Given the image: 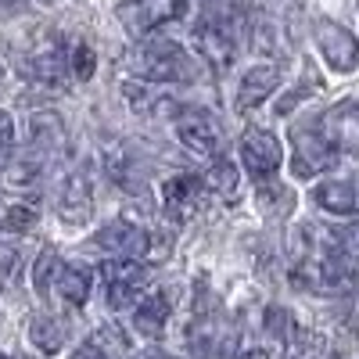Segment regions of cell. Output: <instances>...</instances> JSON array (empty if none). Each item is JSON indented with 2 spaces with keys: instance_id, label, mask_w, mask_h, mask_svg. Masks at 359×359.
Returning <instances> with one entry per match:
<instances>
[{
  "instance_id": "obj_1",
  "label": "cell",
  "mask_w": 359,
  "mask_h": 359,
  "mask_svg": "<svg viewBox=\"0 0 359 359\" xmlns=\"http://www.w3.org/2000/svg\"><path fill=\"white\" fill-rule=\"evenodd\" d=\"M130 69L144 83H191V79H198L194 57L172 40H144L130 54Z\"/></svg>"
},
{
  "instance_id": "obj_2",
  "label": "cell",
  "mask_w": 359,
  "mask_h": 359,
  "mask_svg": "<svg viewBox=\"0 0 359 359\" xmlns=\"http://www.w3.org/2000/svg\"><path fill=\"white\" fill-rule=\"evenodd\" d=\"M36 291L47 298L54 294L57 302H65L72 309H79L90 294V273L83 266H72V262H62L57 255L43 252V259L36 262Z\"/></svg>"
},
{
  "instance_id": "obj_3",
  "label": "cell",
  "mask_w": 359,
  "mask_h": 359,
  "mask_svg": "<svg viewBox=\"0 0 359 359\" xmlns=\"http://www.w3.org/2000/svg\"><path fill=\"white\" fill-rule=\"evenodd\" d=\"M294 284L316 294H338L352 284V262L341 259L334 248L320 245L316 255L302 259V266L294 269Z\"/></svg>"
},
{
  "instance_id": "obj_4",
  "label": "cell",
  "mask_w": 359,
  "mask_h": 359,
  "mask_svg": "<svg viewBox=\"0 0 359 359\" xmlns=\"http://www.w3.org/2000/svg\"><path fill=\"white\" fill-rule=\"evenodd\" d=\"M101 277L108 287V302L115 309H137L144 302L140 294L151 284V269L140 266L137 259H115V262L101 266Z\"/></svg>"
},
{
  "instance_id": "obj_5",
  "label": "cell",
  "mask_w": 359,
  "mask_h": 359,
  "mask_svg": "<svg viewBox=\"0 0 359 359\" xmlns=\"http://www.w3.org/2000/svg\"><path fill=\"white\" fill-rule=\"evenodd\" d=\"M291 144H294V158H291V172L298 180H309L323 169H331L338 162V151L331 147V140L323 137L320 123L309 126H294L291 130Z\"/></svg>"
},
{
  "instance_id": "obj_6",
  "label": "cell",
  "mask_w": 359,
  "mask_h": 359,
  "mask_svg": "<svg viewBox=\"0 0 359 359\" xmlns=\"http://www.w3.org/2000/svg\"><path fill=\"white\" fill-rule=\"evenodd\" d=\"M233 323L216 309V313H198L194 323L187 327V348L194 359H226L233 348Z\"/></svg>"
},
{
  "instance_id": "obj_7",
  "label": "cell",
  "mask_w": 359,
  "mask_h": 359,
  "mask_svg": "<svg viewBox=\"0 0 359 359\" xmlns=\"http://www.w3.org/2000/svg\"><path fill=\"white\" fill-rule=\"evenodd\" d=\"M313 36H316V47L323 54V62L331 65L334 72H352L359 65V40L348 33L345 25H338L331 18H320L313 25Z\"/></svg>"
},
{
  "instance_id": "obj_8",
  "label": "cell",
  "mask_w": 359,
  "mask_h": 359,
  "mask_svg": "<svg viewBox=\"0 0 359 359\" xmlns=\"http://www.w3.org/2000/svg\"><path fill=\"white\" fill-rule=\"evenodd\" d=\"M180 11H184V0H126V4H118L115 15H118L126 33L147 36L151 29L172 22Z\"/></svg>"
},
{
  "instance_id": "obj_9",
  "label": "cell",
  "mask_w": 359,
  "mask_h": 359,
  "mask_svg": "<svg viewBox=\"0 0 359 359\" xmlns=\"http://www.w3.org/2000/svg\"><path fill=\"white\" fill-rule=\"evenodd\" d=\"M176 137L180 144L194 155H212L216 147L223 144V126L212 111H201V108H187L180 111L176 118Z\"/></svg>"
},
{
  "instance_id": "obj_10",
  "label": "cell",
  "mask_w": 359,
  "mask_h": 359,
  "mask_svg": "<svg viewBox=\"0 0 359 359\" xmlns=\"http://www.w3.org/2000/svg\"><path fill=\"white\" fill-rule=\"evenodd\" d=\"M320 130L338 155H359V104L341 101L320 115Z\"/></svg>"
},
{
  "instance_id": "obj_11",
  "label": "cell",
  "mask_w": 359,
  "mask_h": 359,
  "mask_svg": "<svg viewBox=\"0 0 359 359\" xmlns=\"http://www.w3.org/2000/svg\"><path fill=\"white\" fill-rule=\"evenodd\" d=\"M25 72L33 76L36 83H47V86H62L65 76H72V47H62V40H47L40 43L25 62Z\"/></svg>"
},
{
  "instance_id": "obj_12",
  "label": "cell",
  "mask_w": 359,
  "mask_h": 359,
  "mask_svg": "<svg viewBox=\"0 0 359 359\" xmlns=\"http://www.w3.org/2000/svg\"><path fill=\"white\" fill-rule=\"evenodd\" d=\"M280 158H284V151H280V140L273 133L255 130L241 140V162H245V172L252 180H269L280 169Z\"/></svg>"
},
{
  "instance_id": "obj_13",
  "label": "cell",
  "mask_w": 359,
  "mask_h": 359,
  "mask_svg": "<svg viewBox=\"0 0 359 359\" xmlns=\"http://www.w3.org/2000/svg\"><path fill=\"white\" fill-rule=\"evenodd\" d=\"M194 47L201 50V57H205L212 69H226V65L233 62V50H237L233 33H230V25H226L223 18H205V22H198V25H194Z\"/></svg>"
},
{
  "instance_id": "obj_14",
  "label": "cell",
  "mask_w": 359,
  "mask_h": 359,
  "mask_svg": "<svg viewBox=\"0 0 359 359\" xmlns=\"http://www.w3.org/2000/svg\"><path fill=\"white\" fill-rule=\"evenodd\" d=\"M94 245L118 255V259H140V255H147V248H151V233H147L144 226H137V223H108L104 230H97Z\"/></svg>"
},
{
  "instance_id": "obj_15",
  "label": "cell",
  "mask_w": 359,
  "mask_h": 359,
  "mask_svg": "<svg viewBox=\"0 0 359 359\" xmlns=\"http://www.w3.org/2000/svg\"><path fill=\"white\" fill-rule=\"evenodd\" d=\"M162 205H165V216L176 223H187L198 208H201V180L198 176H169L165 187H162Z\"/></svg>"
},
{
  "instance_id": "obj_16",
  "label": "cell",
  "mask_w": 359,
  "mask_h": 359,
  "mask_svg": "<svg viewBox=\"0 0 359 359\" xmlns=\"http://www.w3.org/2000/svg\"><path fill=\"white\" fill-rule=\"evenodd\" d=\"M313 201L331 216H359V172L341 180H323L313 191Z\"/></svg>"
},
{
  "instance_id": "obj_17",
  "label": "cell",
  "mask_w": 359,
  "mask_h": 359,
  "mask_svg": "<svg viewBox=\"0 0 359 359\" xmlns=\"http://www.w3.org/2000/svg\"><path fill=\"white\" fill-rule=\"evenodd\" d=\"M277 83H280V69H277V65H255V69L241 79V94H237V104H241V111L262 104V101L277 90Z\"/></svg>"
},
{
  "instance_id": "obj_18",
  "label": "cell",
  "mask_w": 359,
  "mask_h": 359,
  "mask_svg": "<svg viewBox=\"0 0 359 359\" xmlns=\"http://www.w3.org/2000/svg\"><path fill=\"white\" fill-rule=\"evenodd\" d=\"M172 306H169V294L158 291V294H147L144 302L133 309V327L144 334V338H158L165 331V320H169Z\"/></svg>"
},
{
  "instance_id": "obj_19",
  "label": "cell",
  "mask_w": 359,
  "mask_h": 359,
  "mask_svg": "<svg viewBox=\"0 0 359 359\" xmlns=\"http://www.w3.org/2000/svg\"><path fill=\"white\" fill-rule=\"evenodd\" d=\"M86 216H90V191H86V180L76 176V180H69V187L62 194V219L69 226H79V223H86Z\"/></svg>"
},
{
  "instance_id": "obj_20",
  "label": "cell",
  "mask_w": 359,
  "mask_h": 359,
  "mask_svg": "<svg viewBox=\"0 0 359 359\" xmlns=\"http://www.w3.org/2000/svg\"><path fill=\"white\" fill-rule=\"evenodd\" d=\"M29 341H33L43 355H54L57 348L65 345V331H62V323H57L54 316H33L29 320Z\"/></svg>"
},
{
  "instance_id": "obj_21",
  "label": "cell",
  "mask_w": 359,
  "mask_h": 359,
  "mask_svg": "<svg viewBox=\"0 0 359 359\" xmlns=\"http://www.w3.org/2000/svg\"><path fill=\"white\" fill-rule=\"evenodd\" d=\"M36 212L29 205H18L11 198H0V226L4 230H33Z\"/></svg>"
},
{
  "instance_id": "obj_22",
  "label": "cell",
  "mask_w": 359,
  "mask_h": 359,
  "mask_svg": "<svg viewBox=\"0 0 359 359\" xmlns=\"http://www.w3.org/2000/svg\"><path fill=\"white\" fill-rule=\"evenodd\" d=\"M327 248H334L341 259H348L352 266L359 262V226H338L327 233Z\"/></svg>"
},
{
  "instance_id": "obj_23",
  "label": "cell",
  "mask_w": 359,
  "mask_h": 359,
  "mask_svg": "<svg viewBox=\"0 0 359 359\" xmlns=\"http://www.w3.org/2000/svg\"><path fill=\"white\" fill-rule=\"evenodd\" d=\"M97 348H104L111 359H130V341L123 338V331H115V327H97L94 334H90Z\"/></svg>"
},
{
  "instance_id": "obj_24",
  "label": "cell",
  "mask_w": 359,
  "mask_h": 359,
  "mask_svg": "<svg viewBox=\"0 0 359 359\" xmlns=\"http://www.w3.org/2000/svg\"><path fill=\"white\" fill-rule=\"evenodd\" d=\"M208 187H212L216 194H223V198H233V191H237V165L230 158H219L212 165V172H208Z\"/></svg>"
},
{
  "instance_id": "obj_25",
  "label": "cell",
  "mask_w": 359,
  "mask_h": 359,
  "mask_svg": "<svg viewBox=\"0 0 359 359\" xmlns=\"http://www.w3.org/2000/svg\"><path fill=\"white\" fill-rule=\"evenodd\" d=\"M22 269V252L8 241H0V287H15Z\"/></svg>"
},
{
  "instance_id": "obj_26",
  "label": "cell",
  "mask_w": 359,
  "mask_h": 359,
  "mask_svg": "<svg viewBox=\"0 0 359 359\" xmlns=\"http://www.w3.org/2000/svg\"><path fill=\"white\" fill-rule=\"evenodd\" d=\"M94 65H97L94 47L76 43V47H72V76H76V79H90V76H94Z\"/></svg>"
},
{
  "instance_id": "obj_27",
  "label": "cell",
  "mask_w": 359,
  "mask_h": 359,
  "mask_svg": "<svg viewBox=\"0 0 359 359\" xmlns=\"http://www.w3.org/2000/svg\"><path fill=\"white\" fill-rule=\"evenodd\" d=\"M11 151H15V123L11 115L0 111V169L11 162Z\"/></svg>"
},
{
  "instance_id": "obj_28",
  "label": "cell",
  "mask_w": 359,
  "mask_h": 359,
  "mask_svg": "<svg viewBox=\"0 0 359 359\" xmlns=\"http://www.w3.org/2000/svg\"><path fill=\"white\" fill-rule=\"evenodd\" d=\"M72 359H111V355H108L104 348H97L94 341H83V345L72 352Z\"/></svg>"
},
{
  "instance_id": "obj_29",
  "label": "cell",
  "mask_w": 359,
  "mask_h": 359,
  "mask_svg": "<svg viewBox=\"0 0 359 359\" xmlns=\"http://www.w3.org/2000/svg\"><path fill=\"white\" fill-rule=\"evenodd\" d=\"M137 359H176V355H169V352H162V348H147V352H140Z\"/></svg>"
},
{
  "instance_id": "obj_30",
  "label": "cell",
  "mask_w": 359,
  "mask_h": 359,
  "mask_svg": "<svg viewBox=\"0 0 359 359\" xmlns=\"http://www.w3.org/2000/svg\"><path fill=\"white\" fill-rule=\"evenodd\" d=\"M237 359H269V355H266V352H259V348H255V352H245V355H237Z\"/></svg>"
},
{
  "instance_id": "obj_31",
  "label": "cell",
  "mask_w": 359,
  "mask_h": 359,
  "mask_svg": "<svg viewBox=\"0 0 359 359\" xmlns=\"http://www.w3.org/2000/svg\"><path fill=\"white\" fill-rule=\"evenodd\" d=\"M40 4H54V0H40Z\"/></svg>"
},
{
  "instance_id": "obj_32",
  "label": "cell",
  "mask_w": 359,
  "mask_h": 359,
  "mask_svg": "<svg viewBox=\"0 0 359 359\" xmlns=\"http://www.w3.org/2000/svg\"><path fill=\"white\" fill-rule=\"evenodd\" d=\"M0 79H4V69H0Z\"/></svg>"
},
{
  "instance_id": "obj_33",
  "label": "cell",
  "mask_w": 359,
  "mask_h": 359,
  "mask_svg": "<svg viewBox=\"0 0 359 359\" xmlns=\"http://www.w3.org/2000/svg\"><path fill=\"white\" fill-rule=\"evenodd\" d=\"M0 359H8V355H0Z\"/></svg>"
},
{
  "instance_id": "obj_34",
  "label": "cell",
  "mask_w": 359,
  "mask_h": 359,
  "mask_svg": "<svg viewBox=\"0 0 359 359\" xmlns=\"http://www.w3.org/2000/svg\"><path fill=\"white\" fill-rule=\"evenodd\" d=\"M11 4H15V0H11Z\"/></svg>"
}]
</instances>
